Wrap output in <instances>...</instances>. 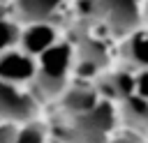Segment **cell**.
<instances>
[{"label": "cell", "mask_w": 148, "mask_h": 143, "mask_svg": "<svg viewBox=\"0 0 148 143\" xmlns=\"http://www.w3.org/2000/svg\"><path fill=\"white\" fill-rule=\"evenodd\" d=\"M95 90L104 101H125L134 95V74L127 69L111 72L95 81Z\"/></svg>", "instance_id": "cell-7"}, {"label": "cell", "mask_w": 148, "mask_h": 143, "mask_svg": "<svg viewBox=\"0 0 148 143\" xmlns=\"http://www.w3.org/2000/svg\"><path fill=\"white\" fill-rule=\"evenodd\" d=\"M109 143H143V136H139V134H134V131L127 129L125 134H116V136H111Z\"/></svg>", "instance_id": "cell-17"}, {"label": "cell", "mask_w": 148, "mask_h": 143, "mask_svg": "<svg viewBox=\"0 0 148 143\" xmlns=\"http://www.w3.org/2000/svg\"><path fill=\"white\" fill-rule=\"evenodd\" d=\"M120 53H123V60L130 67H134L139 72L148 69V32L134 30L132 35H127L125 42H123Z\"/></svg>", "instance_id": "cell-12"}, {"label": "cell", "mask_w": 148, "mask_h": 143, "mask_svg": "<svg viewBox=\"0 0 148 143\" xmlns=\"http://www.w3.org/2000/svg\"><path fill=\"white\" fill-rule=\"evenodd\" d=\"M143 0H92V18L102 21L116 35H132L141 25Z\"/></svg>", "instance_id": "cell-3"}, {"label": "cell", "mask_w": 148, "mask_h": 143, "mask_svg": "<svg viewBox=\"0 0 148 143\" xmlns=\"http://www.w3.org/2000/svg\"><path fill=\"white\" fill-rule=\"evenodd\" d=\"M35 74H37V58L14 48L0 53V81L14 83V85L32 83Z\"/></svg>", "instance_id": "cell-5"}, {"label": "cell", "mask_w": 148, "mask_h": 143, "mask_svg": "<svg viewBox=\"0 0 148 143\" xmlns=\"http://www.w3.org/2000/svg\"><path fill=\"white\" fill-rule=\"evenodd\" d=\"M134 95L141 99H148V69H141L134 74Z\"/></svg>", "instance_id": "cell-15"}, {"label": "cell", "mask_w": 148, "mask_h": 143, "mask_svg": "<svg viewBox=\"0 0 148 143\" xmlns=\"http://www.w3.org/2000/svg\"><path fill=\"white\" fill-rule=\"evenodd\" d=\"M74 46V55H76V62H88L97 69L106 67L109 62V48L104 44V39L90 35L88 30H79L76 37L69 42Z\"/></svg>", "instance_id": "cell-8"}, {"label": "cell", "mask_w": 148, "mask_h": 143, "mask_svg": "<svg viewBox=\"0 0 148 143\" xmlns=\"http://www.w3.org/2000/svg\"><path fill=\"white\" fill-rule=\"evenodd\" d=\"M18 125L14 122H0V143H16Z\"/></svg>", "instance_id": "cell-16"}, {"label": "cell", "mask_w": 148, "mask_h": 143, "mask_svg": "<svg viewBox=\"0 0 148 143\" xmlns=\"http://www.w3.org/2000/svg\"><path fill=\"white\" fill-rule=\"evenodd\" d=\"M65 0H14V14L21 23H53Z\"/></svg>", "instance_id": "cell-9"}, {"label": "cell", "mask_w": 148, "mask_h": 143, "mask_svg": "<svg viewBox=\"0 0 148 143\" xmlns=\"http://www.w3.org/2000/svg\"><path fill=\"white\" fill-rule=\"evenodd\" d=\"M141 16L148 21V0H143V5H141Z\"/></svg>", "instance_id": "cell-18"}, {"label": "cell", "mask_w": 148, "mask_h": 143, "mask_svg": "<svg viewBox=\"0 0 148 143\" xmlns=\"http://www.w3.org/2000/svg\"><path fill=\"white\" fill-rule=\"evenodd\" d=\"M21 30H23V28H21L16 21H12L9 16H7V18L0 16V53L12 51V48L21 42Z\"/></svg>", "instance_id": "cell-13"}, {"label": "cell", "mask_w": 148, "mask_h": 143, "mask_svg": "<svg viewBox=\"0 0 148 143\" xmlns=\"http://www.w3.org/2000/svg\"><path fill=\"white\" fill-rule=\"evenodd\" d=\"M37 108L39 101L35 99L32 92H25L14 83L0 81V122L25 125L35 120Z\"/></svg>", "instance_id": "cell-4"}, {"label": "cell", "mask_w": 148, "mask_h": 143, "mask_svg": "<svg viewBox=\"0 0 148 143\" xmlns=\"http://www.w3.org/2000/svg\"><path fill=\"white\" fill-rule=\"evenodd\" d=\"M99 101L102 99H99L95 85H67V90L60 95V104L69 113V118H76V115L92 111Z\"/></svg>", "instance_id": "cell-10"}, {"label": "cell", "mask_w": 148, "mask_h": 143, "mask_svg": "<svg viewBox=\"0 0 148 143\" xmlns=\"http://www.w3.org/2000/svg\"><path fill=\"white\" fill-rule=\"evenodd\" d=\"M53 143H56V141H53Z\"/></svg>", "instance_id": "cell-19"}, {"label": "cell", "mask_w": 148, "mask_h": 143, "mask_svg": "<svg viewBox=\"0 0 148 143\" xmlns=\"http://www.w3.org/2000/svg\"><path fill=\"white\" fill-rule=\"evenodd\" d=\"M21 51L39 58L44 51H49L51 46L58 44V30L53 23H28L21 30Z\"/></svg>", "instance_id": "cell-6"}, {"label": "cell", "mask_w": 148, "mask_h": 143, "mask_svg": "<svg viewBox=\"0 0 148 143\" xmlns=\"http://www.w3.org/2000/svg\"><path fill=\"white\" fill-rule=\"evenodd\" d=\"M76 55L69 42H58L37 58V74L32 78L35 99H56L67 90L69 72L74 69Z\"/></svg>", "instance_id": "cell-1"}, {"label": "cell", "mask_w": 148, "mask_h": 143, "mask_svg": "<svg viewBox=\"0 0 148 143\" xmlns=\"http://www.w3.org/2000/svg\"><path fill=\"white\" fill-rule=\"evenodd\" d=\"M113 125H116L113 104L102 99L92 111L69 120V127L65 129V141L67 143H109Z\"/></svg>", "instance_id": "cell-2"}, {"label": "cell", "mask_w": 148, "mask_h": 143, "mask_svg": "<svg viewBox=\"0 0 148 143\" xmlns=\"http://www.w3.org/2000/svg\"><path fill=\"white\" fill-rule=\"evenodd\" d=\"M16 143H49V141H46L44 127H42L37 120H30V122H25L23 127H18Z\"/></svg>", "instance_id": "cell-14"}, {"label": "cell", "mask_w": 148, "mask_h": 143, "mask_svg": "<svg viewBox=\"0 0 148 143\" xmlns=\"http://www.w3.org/2000/svg\"><path fill=\"white\" fill-rule=\"evenodd\" d=\"M120 118L130 131L139 136L148 134V99L132 95L130 99L120 101Z\"/></svg>", "instance_id": "cell-11"}]
</instances>
